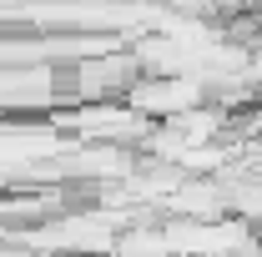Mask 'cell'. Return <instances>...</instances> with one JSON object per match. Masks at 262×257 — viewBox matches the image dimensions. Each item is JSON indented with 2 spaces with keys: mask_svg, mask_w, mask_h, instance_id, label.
<instances>
[{
  "mask_svg": "<svg viewBox=\"0 0 262 257\" xmlns=\"http://www.w3.org/2000/svg\"><path fill=\"white\" fill-rule=\"evenodd\" d=\"M202 101H207V81H196V76H151L126 91V106L151 121H177V116L196 111Z\"/></svg>",
  "mask_w": 262,
  "mask_h": 257,
  "instance_id": "cell-1",
  "label": "cell"
}]
</instances>
